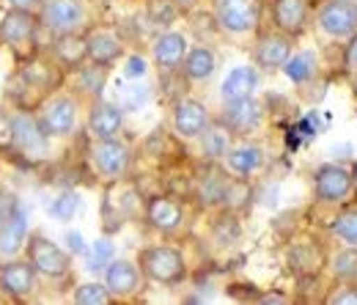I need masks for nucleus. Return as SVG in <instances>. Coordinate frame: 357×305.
<instances>
[{
    "mask_svg": "<svg viewBox=\"0 0 357 305\" xmlns=\"http://www.w3.org/2000/svg\"><path fill=\"white\" fill-rule=\"evenodd\" d=\"M39 20L55 36L77 34L86 22V3L83 0H42Z\"/></svg>",
    "mask_w": 357,
    "mask_h": 305,
    "instance_id": "1",
    "label": "nucleus"
},
{
    "mask_svg": "<svg viewBox=\"0 0 357 305\" xmlns=\"http://www.w3.org/2000/svg\"><path fill=\"white\" fill-rule=\"evenodd\" d=\"M140 267L157 283H176L184 278V259L178 256V251L165 248V245L143 251L140 253Z\"/></svg>",
    "mask_w": 357,
    "mask_h": 305,
    "instance_id": "2",
    "label": "nucleus"
},
{
    "mask_svg": "<svg viewBox=\"0 0 357 305\" xmlns=\"http://www.w3.org/2000/svg\"><path fill=\"white\" fill-rule=\"evenodd\" d=\"M319 28L333 39H349L357 34V3L327 0L319 11Z\"/></svg>",
    "mask_w": 357,
    "mask_h": 305,
    "instance_id": "3",
    "label": "nucleus"
},
{
    "mask_svg": "<svg viewBox=\"0 0 357 305\" xmlns=\"http://www.w3.org/2000/svg\"><path fill=\"white\" fill-rule=\"evenodd\" d=\"M28 262L47 278H63L69 272V256L42 234H33L28 239Z\"/></svg>",
    "mask_w": 357,
    "mask_h": 305,
    "instance_id": "4",
    "label": "nucleus"
},
{
    "mask_svg": "<svg viewBox=\"0 0 357 305\" xmlns=\"http://www.w3.org/2000/svg\"><path fill=\"white\" fill-rule=\"evenodd\" d=\"M218 22L228 34H248L259 25V3L256 0H220Z\"/></svg>",
    "mask_w": 357,
    "mask_h": 305,
    "instance_id": "5",
    "label": "nucleus"
},
{
    "mask_svg": "<svg viewBox=\"0 0 357 305\" xmlns=\"http://www.w3.org/2000/svg\"><path fill=\"white\" fill-rule=\"evenodd\" d=\"M42 127L47 135L52 137H63L75 130L77 124V102L72 96H55L50 99L45 107H42V116H39Z\"/></svg>",
    "mask_w": 357,
    "mask_h": 305,
    "instance_id": "6",
    "label": "nucleus"
},
{
    "mask_svg": "<svg viewBox=\"0 0 357 305\" xmlns=\"http://www.w3.org/2000/svg\"><path fill=\"white\" fill-rule=\"evenodd\" d=\"M11 130V140L20 151L25 154H42L47 149V132L42 127V121H36L31 113H17L8 121Z\"/></svg>",
    "mask_w": 357,
    "mask_h": 305,
    "instance_id": "7",
    "label": "nucleus"
},
{
    "mask_svg": "<svg viewBox=\"0 0 357 305\" xmlns=\"http://www.w3.org/2000/svg\"><path fill=\"white\" fill-rule=\"evenodd\" d=\"M91 160H93L99 174L116 179L130 168V149L124 143H119L116 137H105L91 149Z\"/></svg>",
    "mask_w": 357,
    "mask_h": 305,
    "instance_id": "8",
    "label": "nucleus"
},
{
    "mask_svg": "<svg viewBox=\"0 0 357 305\" xmlns=\"http://www.w3.org/2000/svg\"><path fill=\"white\" fill-rule=\"evenodd\" d=\"M33 264L31 262H6L0 264V292L8 297H28L36 286V275H33Z\"/></svg>",
    "mask_w": 357,
    "mask_h": 305,
    "instance_id": "9",
    "label": "nucleus"
},
{
    "mask_svg": "<svg viewBox=\"0 0 357 305\" xmlns=\"http://www.w3.org/2000/svg\"><path fill=\"white\" fill-rule=\"evenodd\" d=\"M355 179L349 171H344L341 165H321L316 171V193L321 201H330V204H338L349 195Z\"/></svg>",
    "mask_w": 357,
    "mask_h": 305,
    "instance_id": "10",
    "label": "nucleus"
},
{
    "mask_svg": "<svg viewBox=\"0 0 357 305\" xmlns=\"http://www.w3.org/2000/svg\"><path fill=\"white\" fill-rule=\"evenodd\" d=\"M174 127L181 137H198L209 127V113L195 99H181L174 110Z\"/></svg>",
    "mask_w": 357,
    "mask_h": 305,
    "instance_id": "11",
    "label": "nucleus"
},
{
    "mask_svg": "<svg viewBox=\"0 0 357 305\" xmlns=\"http://www.w3.org/2000/svg\"><path fill=\"white\" fill-rule=\"evenodd\" d=\"M261 121V105L253 96L236 99V102H225L223 124L231 132H250L259 127Z\"/></svg>",
    "mask_w": 357,
    "mask_h": 305,
    "instance_id": "12",
    "label": "nucleus"
},
{
    "mask_svg": "<svg viewBox=\"0 0 357 305\" xmlns=\"http://www.w3.org/2000/svg\"><path fill=\"white\" fill-rule=\"evenodd\" d=\"M137 283H140V272L132 262L119 259V262H110L105 267V286L110 289V295L130 297L137 292Z\"/></svg>",
    "mask_w": 357,
    "mask_h": 305,
    "instance_id": "13",
    "label": "nucleus"
},
{
    "mask_svg": "<svg viewBox=\"0 0 357 305\" xmlns=\"http://www.w3.org/2000/svg\"><path fill=\"white\" fill-rule=\"evenodd\" d=\"M22 245H28V215L22 207H17L11 218L0 223V256H14Z\"/></svg>",
    "mask_w": 357,
    "mask_h": 305,
    "instance_id": "14",
    "label": "nucleus"
},
{
    "mask_svg": "<svg viewBox=\"0 0 357 305\" xmlns=\"http://www.w3.org/2000/svg\"><path fill=\"white\" fill-rule=\"evenodd\" d=\"M36 34V17L25 8H11L0 22V39L6 44H25Z\"/></svg>",
    "mask_w": 357,
    "mask_h": 305,
    "instance_id": "15",
    "label": "nucleus"
},
{
    "mask_svg": "<svg viewBox=\"0 0 357 305\" xmlns=\"http://www.w3.org/2000/svg\"><path fill=\"white\" fill-rule=\"evenodd\" d=\"M272 14H275V25H278L283 34L294 36V34H300V31L305 28L308 3H305V0H275Z\"/></svg>",
    "mask_w": 357,
    "mask_h": 305,
    "instance_id": "16",
    "label": "nucleus"
},
{
    "mask_svg": "<svg viewBox=\"0 0 357 305\" xmlns=\"http://www.w3.org/2000/svg\"><path fill=\"white\" fill-rule=\"evenodd\" d=\"M121 124H124L121 107H116V105H110V102L93 105V110H91V116H89V130L93 132L99 140L116 137L119 130H121Z\"/></svg>",
    "mask_w": 357,
    "mask_h": 305,
    "instance_id": "17",
    "label": "nucleus"
},
{
    "mask_svg": "<svg viewBox=\"0 0 357 305\" xmlns=\"http://www.w3.org/2000/svg\"><path fill=\"white\" fill-rule=\"evenodd\" d=\"M184 55H187V39L181 34H162L154 42V61L165 72H174L176 66H181Z\"/></svg>",
    "mask_w": 357,
    "mask_h": 305,
    "instance_id": "18",
    "label": "nucleus"
},
{
    "mask_svg": "<svg viewBox=\"0 0 357 305\" xmlns=\"http://www.w3.org/2000/svg\"><path fill=\"white\" fill-rule=\"evenodd\" d=\"M289 58H291V42L286 36L269 34L256 44V61L264 69H280V66H286Z\"/></svg>",
    "mask_w": 357,
    "mask_h": 305,
    "instance_id": "19",
    "label": "nucleus"
},
{
    "mask_svg": "<svg viewBox=\"0 0 357 305\" xmlns=\"http://www.w3.org/2000/svg\"><path fill=\"white\" fill-rule=\"evenodd\" d=\"M259 86V75L250 66H236L228 72V77L223 80V99L225 102H236L245 96H253V91Z\"/></svg>",
    "mask_w": 357,
    "mask_h": 305,
    "instance_id": "20",
    "label": "nucleus"
},
{
    "mask_svg": "<svg viewBox=\"0 0 357 305\" xmlns=\"http://www.w3.org/2000/svg\"><path fill=\"white\" fill-rule=\"evenodd\" d=\"M225 163H228V168H231L234 174L250 176V174H256V171H261V168H264V151H261L259 146L245 143V146L228 149Z\"/></svg>",
    "mask_w": 357,
    "mask_h": 305,
    "instance_id": "21",
    "label": "nucleus"
},
{
    "mask_svg": "<svg viewBox=\"0 0 357 305\" xmlns=\"http://www.w3.org/2000/svg\"><path fill=\"white\" fill-rule=\"evenodd\" d=\"M181 215H184V212H181L178 201L168 198V195L151 198V204H149V220H151V225L160 228V231H174L178 223H181Z\"/></svg>",
    "mask_w": 357,
    "mask_h": 305,
    "instance_id": "22",
    "label": "nucleus"
},
{
    "mask_svg": "<svg viewBox=\"0 0 357 305\" xmlns=\"http://www.w3.org/2000/svg\"><path fill=\"white\" fill-rule=\"evenodd\" d=\"M215 52L209 47H192L187 55H184V75L190 80H206L215 75Z\"/></svg>",
    "mask_w": 357,
    "mask_h": 305,
    "instance_id": "23",
    "label": "nucleus"
},
{
    "mask_svg": "<svg viewBox=\"0 0 357 305\" xmlns=\"http://www.w3.org/2000/svg\"><path fill=\"white\" fill-rule=\"evenodd\" d=\"M228 187H231V179L228 176L220 174V171H209V174L201 179V184H198V201L204 207H218V204L225 201Z\"/></svg>",
    "mask_w": 357,
    "mask_h": 305,
    "instance_id": "24",
    "label": "nucleus"
},
{
    "mask_svg": "<svg viewBox=\"0 0 357 305\" xmlns=\"http://www.w3.org/2000/svg\"><path fill=\"white\" fill-rule=\"evenodd\" d=\"M121 55V42L113 34H93L89 36V58L93 64L110 66Z\"/></svg>",
    "mask_w": 357,
    "mask_h": 305,
    "instance_id": "25",
    "label": "nucleus"
},
{
    "mask_svg": "<svg viewBox=\"0 0 357 305\" xmlns=\"http://www.w3.org/2000/svg\"><path fill=\"white\" fill-rule=\"evenodd\" d=\"M55 58L66 66H77L83 58H89V39H80L77 34H66V36H58L55 42Z\"/></svg>",
    "mask_w": 357,
    "mask_h": 305,
    "instance_id": "26",
    "label": "nucleus"
},
{
    "mask_svg": "<svg viewBox=\"0 0 357 305\" xmlns=\"http://www.w3.org/2000/svg\"><path fill=\"white\" fill-rule=\"evenodd\" d=\"M283 72H286V77L291 83H308L313 75H316V55L313 52H300V55L289 58L286 66H283Z\"/></svg>",
    "mask_w": 357,
    "mask_h": 305,
    "instance_id": "27",
    "label": "nucleus"
},
{
    "mask_svg": "<svg viewBox=\"0 0 357 305\" xmlns=\"http://www.w3.org/2000/svg\"><path fill=\"white\" fill-rule=\"evenodd\" d=\"M77 209H80V195H77L75 190H63V193L52 201V207H50L52 218H58V220H72L77 215Z\"/></svg>",
    "mask_w": 357,
    "mask_h": 305,
    "instance_id": "28",
    "label": "nucleus"
},
{
    "mask_svg": "<svg viewBox=\"0 0 357 305\" xmlns=\"http://www.w3.org/2000/svg\"><path fill=\"white\" fill-rule=\"evenodd\" d=\"M110 289L107 286H102V283H83V286H77V292H75V303L80 305H105L110 303Z\"/></svg>",
    "mask_w": 357,
    "mask_h": 305,
    "instance_id": "29",
    "label": "nucleus"
},
{
    "mask_svg": "<svg viewBox=\"0 0 357 305\" xmlns=\"http://www.w3.org/2000/svg\"><path fill=\"white\" fill-rule=\"evenodd\" d=\"M228 127H206V135H204V151L209 154V157H223L228 154Z\"/></svg>",
    "mask_w": 357,
    "mask_h": 305,
    "instance_id": "30",
    "label": "nucleus"
},
{
    "mask_svg": "<svg viewBox=\"0 0 357 305\" xmlns=\"http://www.w3.org/2000/svg\"><path fill=\"white\" fill-rule=\"evenodd\" d=\"M105 80H107V69H105L102 64H93L91 69H83V72H80V88H83L86 94H93V96L102 94Z\"/></svg>",
    "mask_w": 357,
    "mask_h": 305,
    "instance_id": "31",
    "label": "nucleus"
},
{
    "mask_svg": "<svg viewBox=\"0 0 357 305\" xmlns=\"http://www.w3.org/2000/svg\"><path fill=\"white\" fill-rule=\"evenodd\" d=\"M333 231H335V237H341L344 242L357 245V209H347L344 215H338L335 223H333Z\"/></svg>",
    "mask_w": 357,
    "mask_h": 305,
    "instance_id": "32",
    "label": "nucleus"
},
{
    "mask_svg": "<svg viewBox=\"0 0 357 305\" xmlns=\"http://www.w3.org/2000/svg\"><path fill=\"white\" fill-rule=\"evenodd\" d=\"M113 259V242L110 239H96L93 248H91V256H89V269H105L107 264Z\"/></svg>",
    "mask_w": 357,
    "mask_h": 305,
    "instance_id": "33",
    "label": "nucleus"
},
{
    "mask_svg": "<svg viewBox=\"0 0 357 305\" xmlns=\"http://www.w3.org/2000/svg\"><path fill=\"white\" fill-rule=\"evenodd\" d=\"M333 272L338 275V278H357V251H341L335 259H333Z\"/></svg>",
    "mask_w": 357,
    "mask_h": 305,
    "instance_id": "34",
    "label": "nucleus"
},
{
    "mask_svg": "<svg viewBox=\"0 0 357 305\" xmlns=\"http://www.w3.org/2000/svg\"><path fill=\"white\" fill-rule=\"evenodd\" d=\"M149 14H151V20L154 22H171L174 17H176V6H174V0H151L149 3Z\"/></svg>",
    "mask_w": 357,
    "mask_h": 305,
    "instance_id": "35",
    "label": "nucleus"
},
{
    "mask_svg": "<svg viewBox=\"0 0 357 305\" xmlns=\"http://www.w3.org/2000/svg\"><path fill=\"white\" fill-rule=\"evenodd\" d=\"M22 77H25L31 86H50V83H52V69L45 66V64H31V66L22 72Z\"/></svg>",
    "mask_w": 357,
    "mask_h": 305,
    "instance_id": "36",
    "label": "nucleus"
},
{
    "mask_svg": "<svg viewBox=\"0 0 357 305\" xmlns=\"http://www.w3.org/2000/svg\"><path fill=\"white\" fill-rule=\"evenodd\" d=\"M121 99H124V107L127 110H137L149 102V88L143 86H132V88H124L121 91Z\"/></svg>",
    "mask_w": 357,
    "mask_h": 305,
    "instance_id": "37",
    "label": "nucleus"
},
{
    "mask_svg": "<svg viewBox=\"0 0 357 305\" xmlns=\"http://www.w3.org/2000/svg\"><path fill=\"white\" fill-rule=\"evenodd\" d=\"M250 198V187L248 184H242V181H231V187H228V193H225V207H239V204H245Z\"/></svg>",
    "mask_w": 357,
    "mask_h": 305,
    "instance_id": "38",
    "label": "nucleus"
},
{
    "mask_svg": "<svg viewBox=\"0 0 357 305\" xmlns=\"http://www.w3.org/2000/svg\"><path fill=\"white\" fill-rule=\"evenodd\" d=\"M20 204H17V198L11 195V193H6V190H0V223L6 218H11V212L17 209Z\"/></svg>",
    "mask_w": 357,
    "mask_h": 305,
    "instance_id": "39",
    "label": "nucleus"
},
{
    "mask_svg": "<svg viewBox=\"0 0 357 305\" xmlns=\"http://www.w3.org/2000/svg\"><path fill=\"white\" fill-rule=\"evenodd\" d=\"M124 75H127V77H143V75H146V61H143V58H140V55H132V58H130V61H127V66H124Z\"/></svg>",
    "mask_w": 357,
    "mask_h": 305,
    "instance_id": "40",
    "label": "nucleus"
},
{
    "mask_svg": "<svg viewBox=\"0 0 357 305\" xmlns=\"http://www.w3.org/2000/svg\"><path fill=\"white\" fill-rule=\"evenodd\" d=\"M333 305H357V289H341L338 295L330 297Z\"/></svg>",
    "mask_w": 357,
    "mask_h": 305,
    "instance_id": "41",
    "label": "nucleus"
},
{
    "mask_svg": "<svg viewBox=\"0 0 357 305\" xmlns=\"http://www.w3.org/2000/svg\"><path fill=\"white\" fill-rule=\"evenodd\" d=\"M66 242H69L72 253H83V251H86V245H83V237H80V234H75V231H69V234H66Z\"/></svg>",
    "mask_w": 357,
    "mask_h": 305,
    "instance_id": "42",
    "label": "nucleus"
},
{
    "mask_svg": "<svg viewBox=\"0 0 357 305\" xmlns=\"http://www.w3.org/2000/svg\"><path fill=\"white\" fill-rule=\"evenodd\" d=\"M8 3H11L14 8H25V11H33V8H36L42 0H8Z\"/></svg>",
    "mask_w": 357,
    "mask_h": 305,
    "instance_id": "43",
    "label": "nucleus"
},
{
    "mask_svg": "<svg viewBox=\"0 0 357 305\" xmlns=\"http://www.w3.org/2000/svg\"><path fill=\"white\" fill-rule=\"evenodd\" d=\"M347 61H349V66H352V69H357V34H355V39H352V44H349Z\"/></svg>",
    "mask_w": 357,
    "mask_h": 305,
    "instance_id": "44",
    "label": "nucleus"
},
{
    "mask_svg": "<svg viewBox=\"0 0 357 305\" xmlns=\"http://www.w3.org/2000/svg\"><path fill=\"white\" fill-rule=\"evenodd\" d=\"M261 303H286V297L283 295H264Z\"/></svg>",
    "mask_w": 357,
    "mask_h": 305,
    "instance_id": "45",
    "label": "nucleus"
},
{
    "mask_svg": "<svg viewBox=\"0 0 357 305\" xmlns=\"http://www.w3.org/2000/svg\"><path fill=\"white\" fill-rule=\"evenodd\" d=\"M176 3H195V0H176Z\"/></svg>",
    "mask_w": 357,
    "mask_h": 305,
    "instance_id": "46",
    "label": "nucleus"
},
{
    "mask_svg": "<svg viewBox=\"0 0 357 305\" xmlns=\"http://www.w3.org/2000/svg\"><path fill=\"white\" fill-rule=\"evenodd\" d=\"M352 179H355V184H357V168H355V174H352Z\"/></svg>",
    "mask_w": 357,
    "mask_h": 305,
    "instance_id": "47",
    "label": "nucleus"
}]
</instances>
